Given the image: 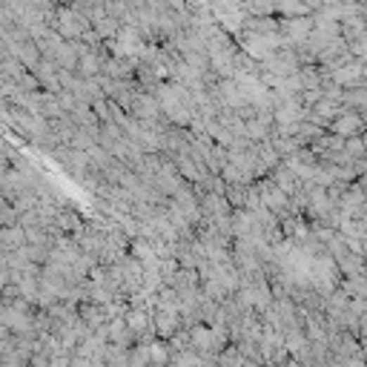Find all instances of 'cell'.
Returning <instances> with one entry per match:
<instances>
[{
	"label": "cell",
	"instance_id": "6da1fadb",
	"mask_svg": "<svg viewBox=\"0 0 367 367\" xmlns=\"http://www.w3.org/2000/svg\"><path fill=\"white\" fill-rule=\"evenodd\" d=\"M361 115L359 112H350V109H339V115L330 121V132L333 135H339V138H356V135H361Z\"/></svg>",
	"mask_w": 367,
	"mask_h": 367
},
{
	"label": "cell",
	"instance_id": "3957f363",
	"mask_svg": "<svg viewBox=\"0 0 367 367\" xmlns=\"http://www.w3.org/2000/svg\"><path fill=\"white\" fill-rule=\"evenodd\" d=\"M127 353H129V347L106 342V347H103V364L106 367H127Z\"/></svg>",
	"mask_w": 367,
	"mask_h": 367
},
{
	"label": "cell",
	"instance_id": "277c9868",
	"mask_svg": "<svg viewBox=\"0 0 367 367\" xmlns=\"http://www.w3.org/2000/svg\"><path fill=\"white\" fill-rule=\"evenodd\" d=\"M146 353H150V364H167L169 361L167 339H150V342H146Z\"/></svg>",
	"mask_w": 367,
	"mask_h": 367
},
{
	"label": "cell",
	"instance_id": "7a4b0ae2",
	"mask_svg": "<svg viewBox=\"0 0 367 367\" xmlns=\"http://www.w3.org/2000/svg\"><path fill=\"white\" fill-rule=\"evenodd\" d=\"M26 244V233L18 224H0V252H12Z\"/></svg>",
	"mask_w": 367,
	"mask_h": 367
},
{
	"label": "cell",
	"instance_id": "5b68a950",
	"mask_svg": "<svg viewBox=\"0 0 367 367\" xmlns=\"http://www.w3.org/2000/svg\"><path fill=\"white\" fill-rule=\"evenodd\" d=\"M6 333H9V330H6V327H4V321H0V339H4V336H6Z\"/></svg>",
	"mask_w": 367,
	"mask_h": 367
}]
</instances>
